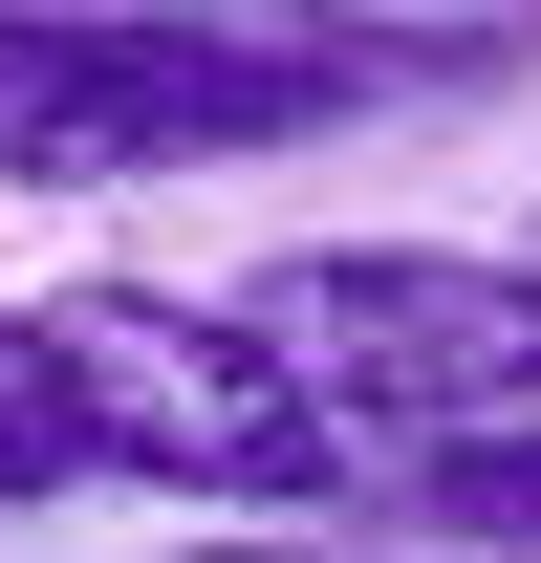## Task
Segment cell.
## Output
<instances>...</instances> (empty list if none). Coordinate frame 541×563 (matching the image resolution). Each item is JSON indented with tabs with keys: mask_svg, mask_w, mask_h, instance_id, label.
Returning a JSON list of instances; mask_svg holds the SVG:
<instances>
[{
	"mask_svg": "<svg viewBox=\"0 0 541 563\" xmlns=\"http://www.w3.org/2000/svg\"><path fill=\"white\" fill-rule=\"evenodd\" d=\"M433 44L390 22H261V0H44L0 22V196H152L261 174L303 131H368Z\"/></svg>",
	"mask_w": 541,
	"mask_h": 563,
	"instance_id": "6da1fadb",
	"label": "cell"
},
{
	"mask_svg": "<svg viewBox=\"0 0 541 563\" xmlns=\"http://www.w3.org/2000/svg\"><path fill=\"white\" fill-rule=\"evenodd\" d=\"M303 390H325L368 455H433V433H541V239L476 261V239H281L239 282Z\"/></svg>",
	"mask_w": 541,
	"mask_h": 563,
	"instance_id": "7a4b0ae2",
	"label": "cell"
},
{
	"mask_svg": "<svg viewBox=\"0 0 541 563\" xmlns=\"http://www.w3.org/2000/svg\"><path fill=\"white\" fill-rule=\"evenodd\" d=\"M44 347L87 368V412H109V477H174V498H368L390 455L303 390V368L239 325V303H196V282H44Z\"/></svg>",
	"mask_w": 541,
	"mask_h": 563,
	"instance_id": "3957f363",
	"label": "cell"
},
{
	"mask_svg": "<svg viewBox=\"0 0 541 563\" xmlns=\"http://www.w3.org/2000/svg\"><path fill=\"white\" fill-rule=\"evenodd\" d=\"M368 520L390 542H455V563H541V433H433V455L368 477Z\"/></svg>",
	"mask_w": 541,
	"mask_h": 563,
	"instance_id": "277c9868",
	"label": "cell"
},
{
	"mask_svg": "<svg viewBox=\"0 0 541 563\" xmlns=\"http://www.w3.org/2000/svg\"><path fill=\"white\" fill-rule=\"evenodd\" d=\"M109 477V412H87V368L44 347V282L0 303V520H44V498Z\"/></svg>",
	"mask_w": 541,
	"mask_h": 563,
	"instance_id": "5b68a950",
	"label": "cell"
},
{
	"mask_svg": "<svg viewBox=\"0 0 541 563\" xmlns=\"http://www.w3.org/2000/svg\"><path fill=\"white\" fill-rule=\"evenodd\" d=\"M174 563H455V542H390V520H239V542H174Z\"/></svg>",
	"mask_w": 541,
	"mask_h": 563,
	"instance_id": "8992f818",
	"label": "cell"
}]
</instances>
